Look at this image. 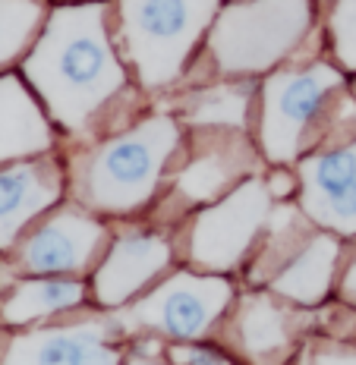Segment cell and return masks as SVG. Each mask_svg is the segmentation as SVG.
Returning a JSON list of instances; mask_svg holds the SVG:
<instances>
[{
	"label": "cell",
	"instance_id": "d6986e66",
	"mask_svg": "<svg viewBox=\"0 0 356 365\" xmlns=\"http://www.w3.org/2000/svg\"><path fill=\"white\" fill-rule=\"evenodd\" d=\"M48 19L44 0H0V73L19 63Z\"/></svg>",
	"mask_w": 356,
	"mask_h": 365
},
{
	"label": "cell",
	"instance_id": "603a6c76",
	"mask_svg": "<svg viewBox=\"0 0 356 365\" xmlns=\"http://www.w3.org/2000/svg\"><path fill=\"white\" fill-rule=\"evenodd\" d=\"M335 290H337V299L344 302L347 309H356V255L344 264V268H340Z\"/></svg>",
	"mask_w": 356,
	"mask_h": 365
},
{
	"label": "cell",
	"instance_id": "ffe728a7",
	"mask_svg": "<svg viewBox=\"0 0 356 365\" xmlns=\"http://www.w3.org/2000/svg\"><path fill=\"white\" fill-rule=\"evenodd\" d=\"M331 57L344 73H356V0H335L328 13Z\"/></svg>",
	"mask_w": 356,
	"mask_h": 365
},
{
	"label": "cell",
	"instance_id": "8992f818",
	"mask_svg": "<svg viewBox=\"0 0 356 365\" xmlns=\"http://www.w3.org/2000/svg\"><path fill=\"white\" fill-rule=\"evenodd\" d=\"M233 302L237 293L227 274L183 268L161 277L126 309H117L113 318L123 334L139 331L146 337H168L173 344H195L215 334Z\"/></svg>",
	"mask_w": 356,
	"mask_h": 365
},
{
	"label": "cell",
	"instance_id": "7402d4cb",
	"mask_svg": "<svg viewBox=\"0 0 356 365\" xmlns=\"http://www.w3.org/2000/svg\"><path fill=\"white\" fill-rule=\"evenodd\" d=\"M164 356H168L171 365H240L233 353L202 344V340H195V344H171L164 349Z\"/></svg>",
	"mask_w": 356,
	"mask_h": 365
},
{
	"label": "cell",
	"instance_id": "5bb4252c",
	"mask_svg": "<svg viewBox=\"0 0 356 365\" xmlns=\"http://www.w3.org/2000/svg\"><path fill=\"white\" fill-rule=\"evenodd\" d=\"M63 195L66 164L51 151L0 167V252H10L38 217L63 202Z\"/></svg>",
	"mask_w": 356,
	"mask_h": 365
},
{
	"label": "cell",
	"instance_id": "277c9868",
	"mask_svg": "<svg viewBox=\"0 0 356 365\" xmlns=\"http://www.w3.org/2000/svg\"><path fill=\"white\" fill-rule=\"evenodd\" d=\"M218 13L221 0H117L113 35L136 86L164 91L183 79Z\"/></svg>",
	"mask_w": 356,
	"mask_h": 365
},
{
	"label": "cell",
	"instance_id": "52a82bcc",
	"mask_svg": "<svg viewBox=\"0 0 356 365\" xmlns=\"http://www.w3.org/2000/svg\"><path fill=\"white\" fill-rule=\"evenodd\" d=\"M271 211H275V195L262 173L243 180L215 205L199 208L186 233L189 268L205 274H233L259 246Z\"/></svg>",
	"mask_w": 356,
	"mask_h": 365
},
{
	"label": "cell",
	"instance_id": "2e32d148",
	"mask_svg": "<svg viewBox=\"0 0 356 365\" xmlns=\"http://www.w3.org/2000/svg\"><path fill=\"white\" fill-rule=\"evenodd\" d=\"M57 133L35 91L16 73H0V167L48 155Z\"/></svg>",
	"mask_w": 356,
	"mask_h": 365
},
{
	"label": "cell",
	"instance_id": "7a4b0ae2",
	"mask_svg": "<svg viewBox=\"0 0 356 365\" xmlns=\"http://www.w3.org/2000/svg\"><path fill=\"white\" fill-rule=\"evenodd\" d=\"M173 110H158L86 142L66 164V192L98 217H126L161 192L186 133Z\"/></svg>",
	"mask_w": 356,
	"mask_h": 365
},
{
	"label": "cell",
	"instance_id": "ba28073f",
	"mask_svg": "<svg viewBox=\"0 0 356 365\" xmlns=\"http://www.w3.org/2000/svg\"><path fill=\"white\" fill-rule=\"evenodd\" d=\"M111 240L108 224L98 215L76 202H60L22 233V240L10 249L6 271L13 274V280L41 277V274L86 277L98 268Z\"/></svg>",
	"mask_w": 356,
	"mask_h": 365
},
{
	"label": "cell",
	"instance_id": "ac0fdd59",
	"mask_svg": "<svg viewBox=\"0 0 356 365\" xmlns=\"http://www.w3.org/2000/svg\"><path fill=\"white\" fill-rule=\"evenodd\" d=\"M253 104H259V91L249 79H218L208 86H193L180 98L173 110L180 123L189 129H240L246 133L253 120Z\"/></svg>",
	"mask_w": 356,
	"mask_h": 365
},
{
	"label": "cell",
	"instance_id": "9c48e42d",
	"mask_svg": "<svg viewBox=\"0 0 356 365\" xmlns=\"http://www.w3.org/2000/svg\"><path fill=\"white\" fill-rule=\"evenodd\" d=\"M183 161L173 170L168 192L183 208H205L224 199L230 189L259 173L255 145L240 129H193V142L183 139Z\"/></svg>",
	"mask_w": 356,
	"mask_h": 365
},
{
	"label": "cell",
	"instance_id": "44dd1931",
	"mask_svg": "<svg viewBox=\"0 0 356 365\" xmlns=\"http://www.w3.org/2000/svg\"><path fill=\"white\" fill-rule=\"evenodd\" d=\"M284 365H356V346L340 337H309Z\"/></svg>",
	"mask_w": 356,
	"mask_h": 365
},
{
	"label": "cell",
	"instance_id": "cb8c5ba5",
	"mask_svg": "<svg viewBox=\"0 0 356 365\" xmlns=\"http://www.w3.org/2000/svg\"><path fill=\"white\" fill-rule=\"evenodd\" d=\"M123 365H171V362H161V359H155V356H142V353H136L130 356Z\"/></svg>",
	"mask_w": 356,
	"mask_h": 365
},
{
	"label": "cell",
	"instance_id": "5b68a950",
	"mask_svg": "<svg viewBox=\"0 0 356 365\" xmlns=\"http://www.w3.org/2000/svg\"><path fill=\"white\" fill-rule=\"evenodd\" d=\"M315 26V0H230L205 35V60L221 79L275 73Z\"/></svg>",
	"mask_w": 356,
	"mask_h": 365
},
{
	"label": "cell",
	"instance_id": "4fadbf2b",
	"mask_svg": "<svg viewBox=\"0 0 356 365\" xmlns=\"http://www.w3.org/2000/svg\"><path fill=\"white\" fill-rule=\"evenodd\" d=\"M306 312L271 290H249L227 312V334L249 365H284L302 344Z\"/></svg>",
	"mask_w": 356,
	"mask_h": 365
},
{
	"label": "cell",
	"instance_id": "6da1fadb",
	"mask_svg": "<svg viewBox=\"0 0 356 365\" xmlns=\"http://www.w3.org/2000/svg\"><path fill=\"white\" fill-rule=\"evenodd\" d=\"M19 76L54 129L92 142L101 117L130 86V66L120 57L108 0L51 6L29 54L19 60Z\"/></svg>",
	"mask_w": 356,
	"mask_h": 365
},
{
	"label": "cell",
	"instance_id": "8fae6325",
	"mask_svg": "<svg viewBox=\"0 0 356 365\" xmlns=\"http://www.w3.org/2000/svg\"><path fill=\"white\" fill-rule=\"evenodd\" d=\"M297 208L335 237H356V133L297 161Z\"/></svg>",
	"mask_w": 356,
	"mask_h": 365
},
{
	"label": "cell",
	"instance_id": "9a60e30c",
	"mask_svg": "<svg viewBox=\"0 0 356 365\" xmlns=\"http://www.w3.org/2000/svg\"><path fill=\"white\" fill-rule=\"evenodd\" d=\"M340 255H344L340 237L315 227L309 233V240L271 274V280L262 290H271L275 296H281V299L293 302L300 309L322 306L337 287V274L344 268Z\"/></svg>",
	"mask_w": 356,
	"mask_h": 365
},
{
	"label": "cell",
	"instance_id": "e0dca14e",
	"mask_svg": "<svg viewBox=\"0 0 356 365\" xmlns=\"http://www.w3.org/2000/svg\"><path fill=\"white\" fill-rule=\"evenodd\" d=\"M92 287L82 277L41 274V277H16L0 287V324L6 328H32L44 318L63 315L86 306Z\"/></svg>",
	"mask_w": 356,
	"mask_h": 365
},
{
	"label": "cell",
	"instance_id": "3957f363",
	"mask_svg": "<svg viewBox=\"0 0 356 365\" xmlns=\"http://www.w3.org/2000/svg\"><path fill=\"white\" fill-rule=\"evenodd\" d=\"M344 70L328 60L278 66L259 86V151L268 164L290 167L335 139L344 98Z\"/></svg>",
	"mask_w": 356,
	"mask_h": 365
},
{
	"label": "cell",
	"instance_id": "7c38bea8",
	"mask_svg": "<svg viewBox=\"0 0 356 365\" xmlns=\"http://www.w3.org/2000/svg\"><path fill=\"white\" fill-rule=\"evenodd\" d=\"M173 242L155 230H133L111 240L108 252L92 271V299L104 312H117L139 299L146 290L168 277Z\"/></svg>",
	"mask_w": 356,
	"mask_h": 365
},
{
	"label": "cell",
	"instance_id": "d4e9b609",
	"mask_svg": "<svg viewBox=\"0 0 356 365\" xmlns=\"http://www.w3.org/2000/svg\"><path fill=\"white\" fill-rule=\"evenodd\" d=\"M353 91H356V82H353Z\"/></svg>",
	"mask_w": 356,
	"mask_h": 365
},
{
	"label": "cell",
	"instance_id": "30bf717a",
	"mask_svg": "<svg viewBox=\"0 0 356 365\" xmlns=\"http://www.w3.org/2000/svg\"><path fill=\"white\" fill-rule=\"evenodd\" d=\"M123 340L113 312L79 322L26 328L0 337V365H123Z\"/></svg>",
	"mask_w": 356,
	"mask_h": 365
}]
</instances>
